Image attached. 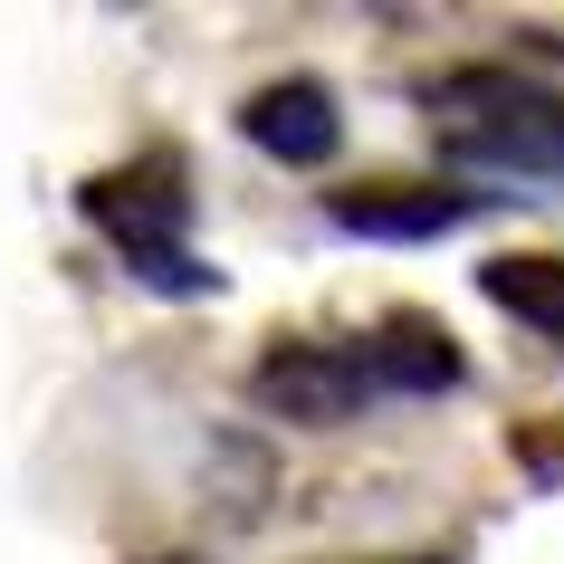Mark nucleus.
Returning <instances> with one entry per match:
<instances>
[{
	"instance_id": "nucleus-1",
	"label": "nucleus",
	"mask_w": 564,
	"mask_h": 564,
	"mask_svg": "<svg viewBox=\"0 0 564 564\" xmlns=\"http://www.w3.org/2000/svg\"><path fill=\"white\" fill-rule=\"evenodd\" d=\"M459 383V345H449L441 316H392L373 335H297V345H278V355L249 373L278 421H355L364 402H392V392H449Z\"/></svg>"
},
{
	"instance_id": "nucleus-2",
	"label": "nucleus",
	"mask_w": 564,
	"mask_h": 564,
	"mask_svg": "<svg viewBox=\"0 0 564 564\" xmlns=\"http://www.w3.org/2000/svg\"><path fill=\"white\" fill-rule=\"evenodd\" d=\"M421 106H431V134L469 173H517V182L564 173V96L517 67H449L421 87Z\"/></svg>"
},
{
	"instance_id": "nucleus-3",
	"label": "nucleus",
	"mask_w": 564,
	"mask_h": 564,
	"mask_svg": "<svg viewBox=\"0 0 564 564\" xmlns=\"http://www.w3.org/2000/svg\"><path fill=\"white\" fill-rule=\"evenodd\" d=\"M87 220L116 239V259L163 288V297H202L220 288V268L192 259V192H182L173 163H134V173H96L87 182Z\"/></svg>"
},
{
	"instance_id": "nucleus-4",
	"label": "nucleus",
	"mask_w": 564,
	"mask_h": 564,
	"mask_svg": "<svg viewBox=\"0 0 564 564\" xmlns=\"http://www.w3.org/2000/svg\"><path fill=\"white\" fill-rule=\"evenodd\" d=\"M239 134L259 153H278V163H326L345 144V116H335V96L316 77H288V87H259L239 106Z\"/></svg>"
},
{
	"instance_id": "nucleus-5",
	"label": "nucleus",
	"mask_w": 564,
	"mask_h": 564,
	"mask_svg": "<svg viewBox=\"0 0 564 564\" xmlns=\"http://www.w3.org/2000/svg\"><path fill=\"white\" fill-rule=\"evenodd\" d=\"M478 210V192H441V182H364V192H335V220L364 239H441Z\"/></svg>"
},
{
	"instance_id": "nucleus-6",
	"label": "nucleus",
	"mask_w": 564,
	"mask_h": 564,
	"mask_svg": "<svg viewBox=\"0 0 564 564\" xmlns=\"http://www.w3.org/2000/svg\"><path fill=\"white\" fill-rule=\"evenodd\" d=\"M488 297L507 316H527L535 335H564V259H498L488 268Z\"/></svg>"
}]
</instances>
